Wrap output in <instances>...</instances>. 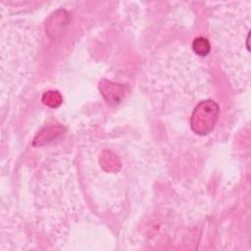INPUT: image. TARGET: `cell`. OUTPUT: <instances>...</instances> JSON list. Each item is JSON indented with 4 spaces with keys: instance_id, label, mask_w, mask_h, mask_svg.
Masks as SVG:
<instances>
[{
    "instance_id": "obj_1",
    "label": "cell",
    "mask_w": 251,
    "mask_h": 251,
    "mask_svg": "<svg viewBox=\"0 0 251 251\" xmlns=\"http://www.w3.org/2000/svg\"><path fill=\"white\" fill-rule=\"evenodd\" d=\"M215 104L211 101L203 102L199 104L198 108L195 109L194 115L192 120L195 121V123L192 124V126L194 127L195 131H198L200 133H205L206 127H209V130L213 126L216 119H217V113L218 108L217 106L214 108Z\"/></svg>"
},
{
    "instance_id": "obj_2",
    "label": "cell",
    "mask_w": 251,
    "mask_h": 251,
    "mask_svg": "<svg viewBox=\"0 0 251 251\" xmlns=\"http://www.w3.org/2000/svg\"><path fill=\"white\" fill-rule=\"evenodd\" d=\"M193 48L197 54L204 56L210 51V44L205 38L198 37L193 41Z\"/></svg>"
}]
</instances>
